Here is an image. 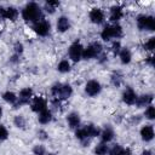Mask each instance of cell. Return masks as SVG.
Here are the masks:
<instances>
[{
  "instance_id": "cell-41",
  "label": "cell",
  "mask_w": 155,
  "mask_h": 155,
  "mask_svg": "<svg viewBox=\"0 0 155 155\" xmlns=\"http://www.w3.org/2000/svg\"><path fill=\"white\" fill-rule=\"evenodd\" d=\"M145 62H147V64H149L150 67H153V65H154V57H153V56H149V57L145 59Z\"/></svg>"
},
{
  "instance_id": "cell-31",
  "label": "cell",
  "mask_w": 155,
  "mask_h": 155,
  "mask_svg": "<svg viewBox=\"0 0 155 155\" xmlns=\"http://www.w3.org/2000/svg\"><path fill=\"white\" fill-rule=\"evenodd\" d=\"M122 149H124V148H122L120 144L115 143V144H113V145L109 148L108 154H109V155H120L121 151H122Z\"/></svg>"
},
{
  "instance_id": "cell-18",
  "label": "cell",
  "mask_w": 155,
  "mask_h": 155,
  "mask_svg": "<svg viewBox=\"0 0 155 155\" xmlns=\"http://www.w3.org/2000/svg\"><path fill=\"white\" fill-rule=\"evenodd\" d=\"M153 102V94L151 93H145L142 96H137V101H136V105L137 108H144L150 105Z\"/></svg>"
},
{
  "instance_id": "cell-35",
  "label": "cell",
  "mask_w": 155,
  "mask_h": 155,
  "mask_svg": "<svg viewBox=\"0 0 155 155\" xmlns=\"http://www.w3.org/2000/svg\"><path fill=\"white\" fill-rule=\"evenodd\" d=\"M13 51H15V54L21 56V54L23 53V51H24V46H23V44L19 42V41H17V42L13 45Z\"/></svg>"
},
{
  "instance_id": "cell-27",
  "label": "cell",
  "mask_w": 155,
  "mask_h": 155,
  "mask_svg": "<svg viewBox=\"0 0 155 155\" xmlns=\"http://www.w3.org/2000/svg\"><path fill=\"white\" fill-rule=\"evenodd\" d=\"M17 98H18V96H17L15 92H12V91H6V92L2 93V99H4L6 103H8V104L15 105L16 102H17Z\"/></svg>"
},
{
  "instance_id": "cell-15",
  "label": "cell",
  "mask_w": 155,
  "mask_h": 155,
  "mask_svg": "<svg viewBox=\"0 0 155 155\" xmlns=\"http://www.w3.org/2000/svg\"><path fill=\"white\" fill-rule=\"evenodd\" d=\"M140 133V138L144 140V142H151L154 139V127L153 125H145L140 128L139 131Z\"/></svg>"
},
{
  "instance_id": "cell-7",
  "label": "cell",
  "mask_w": 155,
  "mask_h": 155,
  "mask_svg": "<svg viewBox=\"0 0 155 155\" xmlns=\"http://www.w3.org/2000/svg\"><path fill=\"white\" fill-rule=\"evenodd\" d=\"M101 91H102V85L98 80H94V79L88 80L85 85V92L88 97H96L101 93Z\"/></svg>"
},
{
  "instance_id": "cell-40",
  "label": "cell",
  "mask_w": 155,
  "mask_h": 155,
  "mask_svg": "<svg viewBox=\"0 0 155 155\" xmlns=\"http://www.w3.org/2000/svg\"><path fill=\"white\" fill-rule=\"evenodd\" d=\"M10 62H11V63H18V62H19V56L13 54V56L10 58Z\"/></svg>"
},
{
  "instance_id": "cell-25",
  "label": "cell",
  "mask_w": 155,
  "mask_h": 155,
  "mask_svg": "<svg viewBox=\"0 0 155 155\" xmlns=\"http://www.w3.org/2000/svg\"><path fill=\"white\" fill-rule=\"evenodd\" d=\"M122 81H124V75L120 71H117V70L113 71V74L110 75V82H111V85L115 86V87H119V86H121Z\"/></svg>"
},
{
  "instance_id": "cell-39",
  "label": "cell",
  "mask_w": 155,
  "mask_h": 155,
  "mask_svg": "<svg viewBox=\"0 0 155 155\" xmlns=\"http://www.w3.org/2000/svg\"><path fill=\"white\" fill-rule=\"evenodd\" d=\"M120 155H133V154H132V151H131L130 148H124Z\"/></svg>"
},
{
  "instance_id": "cell-19",
  "label": "cell",
  "mask_w": 155,
  "mask_h": 155,
  "mask_svg": "<svg viewBox=\"0 0 155 155\" xmlns=\"http://www.w3.org/2000/svg\"><path fill=\"white\" fill-rule=\"evenodd\" d=\"M75 137H76V139H79L81 142L82 147H88V144L91 142V138L87 137V133H86V131H85L84 127L80 126L79 128L75 130Z\"/></svg>"
},
{
  "instance_id": "cell-2",
  "label": "cell",
  "mask_w": 155,
  "mask_h": 155,
  "mask_svg": "<svg viewBox=\"0 0 155 155\" xmlns=\"http://www.w3.org/2000/svg\"><path fill=\"white\" fill-rule=\"evenodd\" d=\"M122 35H124V30L119 23L107 24L101 31V39L103 41H110L111 39H120Z\"/></svg>"
},
{
  "instance_id": "cell-23",
  "label": "cell",
  "mask_w": 155,
  "mask_h": 155,
  "mask_svg": "<svg viewBox=\"0 0 155 155\" xmlns=\"http://www.w3.org/2000/svg\"><path fill=\"white\" fill-rule=\"evenodd\" d=\"M58 6H59V1H57V0H48V1H46L45 5H44V11H45L46 13L52 15V13L56 12V10H57Z\"/></svg>"
},
{
  "instance_id": "cell-8",
  "label": "cell",
  "mask_w": 155,
  "mask_h": 155,
  "mask_svg": "<svg viewBox=\"0 0 155 155\" xmlns=\"http://www.w3.org/2000/svg\"><path fill=\"white\" fill-rule=\"evenodd\" d=\"M31 28H33V30H34L38 35H40V36H46V35L50 33L51 24H50L48 21H46V19L44 18V19H41V21L34 23Z\"/></svg>"
},
{
  "instance_id": "cell-5",
  "label": "cell",
  "mask_w": 155,
  "mask_h": 155,
  "mask_svg": "<svg viewBox=\"0 0 155 155\" xmlns=\"http://www.w3.org/2000/svg\"><path fill=\"white\" fill-rule=\"evenodd\" d=\"M34 97V92L30 87H24L19 91L18 93V98H17V102L15 104V108H19L22 105H27V104H30L31 99Z\"/></svg>"
},
{
  "instance_id": "cell-33",
  "label": "cell",
  "mask_w": 155,
  "mask_h": 155,
  "mask_svg": "<svg viewBox=\"0 0 155 155\" xmlns=\"http://www.w3.org/2000/svg\"><path fill=\"white\" fill-rule=\"evenodd\" d=\"M121 48H122V46H121V42H120L119 40L113 41L111 47H110V51H111V53H113L114 56H117V54H119V52L121 51Z\"/></svg>"
},
{
  "instance_id": "cell-28",
  "label": "cell",
  "mask_w": 155,
  "mask_h": 155,
  "mask_svg": "<svg viewBox=\"0 0 155 155\" xmlns=\"http://www.w3.org/2000/svg\"><path fill=\"white\" fill-rule=\"evenodd\" d=\"M94 154L96 155H107L108 154V151H109V145L107 144V143H103V142H101V143H98L96 147H94Z\"/></svg>"
},
{
  "instance_id": "cell-44",
  "label": "cell",
  "mask_w": 155,
  "mask_h": 155,
  "mask_svg": "<svg viewBox=\"0 0 155 155\" xmlns=\"http://www.w3.org/2000/svg\"><path fill=\"white\" fill-rule=\"evenodd\" d=\"M47 155H54V154H52V153H50V154H47Z\"/></svg>"
},
{
  "instance_id": "cell-12",
  "label": "cell",
  "mask_w": 155,
  "mask_h": 155,
  "mask_svg": "<svg viewBox=\"0 0 155 155\" xmlns=\"http://www.w3.org/2000/svg\"><path fill=\"white\" fill-rule=\"evenodd\" d=\"M124 16V11H122V7L121 6H117V5H114L110 7L109 10V19L110 22L113 23H117Z\"/></svg>"
},
{
  "instance_id": "cell-1",
  "label": "cell",
  "mask_w": 155,
  "mask_h": 155,
  "mask_svg": "<svg viewBox=\"0 0 155 155\" xmlns=\"http://www.w3.org/2000/svg\"><path fill=\"white\" fill-rule=\"evenodd\" d=\"M22 18L28 23H36L44 19V12L39 4L36 2H28L22 10Z\"/></svg>"
},
{
  "instance_id": "cell-38",
  "label": "cell",
  "mask_w": 155,
  "mask_h": 155,
  "mask_svg": "<svg viewBox=\"0 0 155 155\" xmlns=\"http://www.w3.org/2000/svg\"><path fill=\"white\" fill-rule=\"evenodd\" d=\"M61 102H62V101H59V99H57V98H53V99L51 101L52 108H53L54 110H58V109L61 108Z\"/></svg>"
},
{
  "instance_id": "cell-13",
  "label": "cell",
  "mask_w": 155,
  "mask_h": 155,
  "mask_svg": "<svg viewBox=\"0 0 155 155\" xmlns=\"http://www.w3.org/2000/svg\"><path fill=\"white\" fill-rule=\"evenodd\" d=\"M56 29L58 33H65L70 29V19L67 16H61L58 17L56 22Z\"/></svg>"
},
{
  "instance_id": "cell-30",
  "label": "cell",
  "mask_w": 155,
  "mask_h": 155,
  "mask_svg": "<svg viewBox=\"0 0 155 155\" xmlns=\"http://www.w3.org/2000/svg\"><path fill=\"white\" fill-rule=\"evenodd\" d=\"M144 116H145V119H148V120H154V119H155V108H154L151 104L147 107V109H145V111H144Z\"/></svg>"
},
{
  "instance_id": "cell-36",
  "label": "cell",
  "mask_w": 155,
  "mask_h": 155,
  "mask_svg": "<svg viewBox=\"0 0 155 155\" xmlns=\"http://www.w3.org/2000/svg\"><path fill=\"white\" fill-rule=\"evenodd\" d=\"M7 138H8V130L4 125H0V140H6Z\"/></svg>"
},
{
  "instance_id": "cell-11",
  "label": "cell",
  "mask_w": 155,
  "mask_h": 155,
  "mask_svg": "<svg viewBox=\"0 0 155 155\" xmlns=\"http://www.w3.org/2000/svg\"><path fill=\"white\" fill-rule=\"evenodd\" d=\"M121 98H122V102L127 105H134L136 104V101H137V93L131 88V87H127L124 90L122 94H121Z\"/></svg>"
},
{
  "instance_id": "cell-32",
  "label": "cell",
  "mask_w": 155,
  "mask_h": 155,
  "mask_svg": "<svg viewBox=\"0 0 155 155\" xmlns=\"http://www.w3.org/2000/svg\"><path fill=\"white\" fill-rule=\"evenodd\" d=\"M143 47H144V50H145V51L151 52V51L154 50V47H155V38H154V36L149 38V39H148V40L144 42Z\"/></svg>"
},
{
  "instance_id": "cell-14",
  "label": "cell",
  "mask_w": 155,
  "mask_h": 155,
  "mask_svg": "<svg viewBox=\"0 0 155 155\" xmlns=\"http://www.w3.org/2000/svg\"><path fill=\"white\" fill-rule=\"evenodd\" d=\"M71 94H73V87H71L69 84H61L57 99H59V101H65V99L70 98Z\"/></svg>"
},
{
  "instance_id": "cell-29",
  "label": "cell",
  "mask_w": 155,
  "mask_h": 155,
  "mask_svg": "<svg viewBox=\"0 0 155 155\" xmlns=\"http://www.w3.org/2000/svg\"><path fill=\"white\" fill-rule=\"evenodd\" d=\"M13 125L17 127V128H25V126H27V120H25V117L23 116V115H16L15 117H13Z\"/></svg>"
},
{
  "instance_id": "cell-4",
  "label": "cell",
  "mask_w": 155,
  "mask_h": 155,
  "mask_svg": "<svg viewBox=\"0 0 155 155\" xmlns=\"http://www.w3.org/2000/svg\"><path fill=\"white\" fill-rule=\"evenodd\" d=\"M137 27L142 31H154L155 30V19L149 15H139L136 19Z\"/></svg>"
},
{
  "instance_id": "cell-45",
  "label": "cell",
  "mask_w": 155,
  "mask_h": 155,
  "mask_svg": "<svg viewBox=\"0 0 155 155\" xmlns=\"http://www.w3.org/2000/svg\"><path fill=\"white\" fill-rule=\"evenodd\" d=\"M0 34H1V31H0Z\"/></svg>"
},
{
  "instance_id": "cell-43",
  "label": "cell",
  "mask_w": 155,
  "mask_h": 155,
  "mask_svg": "<svg viewBox=\"0 0 155 155\" xmlns=\"http://www.w3.org/2000/svg\"><path fill=\"white\" fill-rule=\"evenodd\" d=\"M1 116H2V108L0 107V119H1Z\"/></svg>"
},
{
  "instance_id": "cell-21",
  "label": "cell",
  "mask_w": 155,
  "mask_h": 155,
  "mask_svg": "<svg viewBox=\"0 0 155 155\" xmlns=\"http://www.w3.org/2000/svg\"><path fill=\"white\" fill-rule=\"evenodd\" d=\"M53 119V115H52V111L50 109H46L41 113L38 114V121L41 124V125H47L52 121Z\"/></svg>"
},
{
  "instance_id": "cell-3",
  "label": "cell",
  "mask_w": 155,
  "mask_h": 155,
  "mask_svg": "<svg viewBox=\"0 0 155 155\" xmlns=\"http://www.w3.org/2000/svg\"><path fill=\"white\" fill-rule=\"evenodd\" d=\"M103 52V46L99 41H93L88 44L86 47H84L82 51V59L90 61L93 58H98Z\"/></svg>"
},
{
  "instance_id": "cell-6",
  "label": "cell",
  "mask_w": 155,
  "mask_h": 155,
  "mask_svg": "<svg viewBox=\"0 0 155 155\" xmlns=\"http://www.w3.org/2000/svg\"><path fill=\"white\" fill-rule=\"evenodd\" d=\"M82 51H84V46L80 41H75L73 42L69 48H68V57L70 61L73 62H79L80 59H82Z\"/></svg>"
},
{
  "instance_id": "cell-24",
  "label": "cell",
  "mask_w": 155,
  "mask_h": 155,
  "mask_svg": "<svg viewBox=\"0 0 155 155\" xmlns=\"http://www.w3.org/2000/svg\"><path fill=\"white\" fill-rule=\"evenodd\" d=\"M18 17V10L15 6L5 7V19L8 21H16Z\"/></svg>"
},
{
  "instance_id": "cell-10",
  "label": "cell",
  "mask_w": 155,
  "mask_h": 155,
  "mask_svg": "<svg viewBox=\"0 0 155 155\" xmlns=\"http://www.w3.org/2000/svg\"><path fill=\"white\" fill-rule=\"evenodd\" d=\"M88 18L93 24H102L105 21V13L99 7H93L88 12Z\"/></svg>"
},
{
  "instance_id": "cell-34",
  "label": "cell",
  "mask_w": 155,
  "mask_h": 155,
  "mask_svg": "<svg viewBox=\"0 0 155 155\" xmlns=\"http://www.w3.org/2000/svg\"><path fill=\"white\" fill-rule=\"evenodd\" d=\"M31 151L34 155H46V148L42 144H35Z\"/></svg>"
},
{
  "instance_id": "cell-26",
  "label": "cell",
  "mask_w": 155,
  "mask_h": 155,
  "mask_svg": "<svg viewBox=\"0 0 155 155\" xmlns=\"http://www.w3.org/2000/svg\"><path fill=\"white\" fill-rule=\"evenodd\" d=\"M57 70L62 74H65V73H69L71 70V64L68 59H62L58 64H57Z\"/></svg>"
},
{
  "instance_id": "cell-20",
  "label": "cell",
  "mask_w": 155,
  "mask_h": 155,
  "mask_svg": "<svg viewBox=\"0 0 155 155\" xmlns=\"http://www.w3.org/2000/svg\"><path fill=\"white\" fill-rule=\"evenodd\" d=\"M117 56H119V58H120L121 64H124V65L130 64V62L132 61V53H131L130 48H127V47H122Z\"/></svg>"
},
{
  "instance_id": "cell-17",
  "label": "cell",
  "mask_w": 155,
  "mask_h": 155,
  "mask_svg": "<svg viewBox=\"0 0 155 155\" xmlns=\"http://www.w3.org/2000/svg\"><path fill=\"white\" fill-rule=\"evenodd\" d=\"M114 136H115V133H114V130L109 126V125H107L103 130H101V134H99V137H101V142H103V143H109V142H111L113 139H114Z\"/></svg>"
},
{
  "instance_id": "cell-22",
  "label": "cell",
  "mask_w": 155,
  "mask_h": 155,
  "mask_svg": "<svg viewBox=\"0 0 155 155\" xmlns=\"http://www.w3.org/2000/svg\"><path fill=\"white\" fill-rule=\"evenodd\" d=\"M86 133H87V137L88 138H96V137H99L101 134V128L98 126H96L94 124H88L86 126H84Z\"/></svg>"
},
{
  "instance_id": "cell-16",
  "label": "cell",
  "mask_w": 155,
  "mask_h": 155,
  "mask_svg": "<svg viewBox=\"0 0 155 155\" xmlns=\"http://www.w3.org/2000/svg\"><path fill=\"white\" fill-rule=\"evenodd\" d=\"M67 122H68V125H69L70 128L76 130V128H79V127L81 126V117H80V115H79L78 113L73 111V113L68 114V116H67Z\"/></svg>"
},
{
  "instance_id": "cell-9",
  "label": "cell",
  "mask_w": 155,
  "mask_h": 155,
  "mask_svg": "<svg viewBox=\"0 0 155 155\" xmlns=\"http://www.w3.org/2000/svg\"><path fill=\"white\" fill-rule=\"evenodd\" d=\"M47 99L44 97H33L31 102H30V109L34 113H41L44 110L47 109Z\"/></svg>"
},
{
  "instance_id": "cell-37",
  "label": "cell",
  "mask_w": 155,
  "mask_h": 155,
  "mask_svg": "<svg viewBox=\"0 0 155 155\" xmlns=\"http://www.w3.org/2000/svg\"><path fill=\"white\" fill-rule=\"evenodd\" d=\"M36 134H38V138H39L40 140H46V139L48 138V133H47L45 130H39Z\"/></svg>"
},
{
  "instance_id": "cell-42",
  "label": "cell",
  "mask_w": 155,
  "mask_h": 155,
  "mask_svg": "<svg viewBox=\"0 0 155 155\" xmlns=\"http://www.w3.org/2000/svg\"><path fill=\"white\" fill-rule=\"evenodd\" d=\"M142 155H154V154H153L151 150H148V149H147V150H143V151H142Z\"/></svg>"
}]
</instances>
